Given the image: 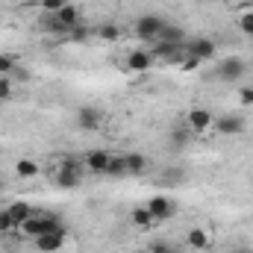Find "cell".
Segmentation results:
<instances>
[{"instance_id": "277c9868", "label": "cell", "mask_w": 253, "mask_h": 253, "mask_svg": "<svg viewBox=\"0 0 253 253\" xmlns=\"http://www.w3.org/2000/svg\"><path fill=\"white\" fill-rule=\"evenodd\" d=\"M215 77L224 83H236L245 77V59L242 56H221L215 62Z\"/></svg>"}, {"instance_id": "6da1fadb", "label": "cell", "mask_w": 253, "mask_h": 253, "mask_svg": "<svg viewBox=\"0 0 253 253\" xmlns=\"http://www.w3.org/2000/svg\"><path fill=\"white\" fill-rule=\"evenodd\" d=\"M83 171H85L83 159H77V156H65L62 165H59V171L53 174V183H56L59 189H77L80 180H83Z\"/></svg>"}, {"instance_id": "ba28073f", "label": "cell", "mask_w": 253, "mask_h": 253, "mask_svg": "<svg viewBox=\"0 0 253 253\" xmlns=\"http://www.w3.org/2000/svg\"><path fill=\"white\" fill-rule=\"evenodd\" d=\"M153 62H156L153 50L138 47V50H129V53H126V71H132V74H147V71L153 68Z\"/></svg>"}, {"instance_id": "e0dca14e", "label": "cell", "mask_w": 253, "mask_h": 253, "mask_svg": "<svg viewBox=\"0 0 253 253\" xmlns=\"http://www.w3.org/2000/svg\"><path fill=\"white\" fill-rule=\"evenodd\" d=\"M153 56H159V59H165V62H174V65H180L183 59H186V53L180 50V44H159V50L153 53Z\"/></svg>"}, {"instance_id": "83f0119b", "label": "cell", "mask_w": 253, "mask_h": 253, "mask_svg": "<svg viewBox=\"0 0 253 253\" xmlns=\"http://www.w3.org/2000/svg\"><path fill=\"white\" fill-rule=\"evenodd\" d=\"M65 3H68V0H42V9L53 15V12H59V9H62Z\"/></svg>"}, {"instance_id": "1f68e13d", "label": "cell", "mask_w": 253, "mask_h": 253, "mask_svg": "<svg viewBox=\"0 0 253 253\" xmlns=\"http://www.w3.org/2000/svg\"><path fill=\"white\" fill-rule=\"evenodd\" d=\"M0 191H3V180H0Z\"/></svg>"}, {"instance_id": "7c38bea8", "label": "cell", "mask_w": 253, "mask_h": 253, "mask_svg": "<svg viewBox=\"0 0 253 253\" xmlns=\"http://www.w3.org/2000/svg\"><path fill=\"white\" fill-rule=\"evenodd\" d=\"M212 112L209 109H203V106H194L189 109V115H186V124L191 126V132H206V129H212Z\"/></svg>"}, {"instance_id": "484cf974", "label": "cell", "mask_w": 253, "mask_h": 253, "mask_svg": "<svg viewBox=\"0 0 253 253\" xmlns=\"http://www.w3.org/2000/svg\"><path fill=\"white\" fill-rule=\"evenodd\" d=\"M15 230V221L9 215V209H0V233H12Z\"/></svg>"}, {"instance_id": "7a4b0ae2", "label": "cell", "mask_w": 253, "mask_h": 253, "mask_svg": "<svg viewBox=\"0 0 253 253\" xmlns=\"http://www.w3.org/2000/svg\"><path fill=\"white\" fill-rule=\"evenodd\" d=\"M53 230H62V218L59 215H36L33 212V218L21 224V233L30 236V239H39L44 233H53Z\"/></svg>"}, {"instance_id": "8992f818", "label": "cell", "mask_w": 253, "mask_h": 253, "mask_svg": "<svg viewBox=\"0 0 253 253\" xmlns=\"http://www.w3.org/2000/svg\"><path fill=\"white\" fill-rule=\"evenodd\" d=\"M103 121H106V115H103V109H97V106H80V109H77V126L85 129V132L100 129Z\"/></svg>"}, {"instance_id": "9a60e30c", "label": "cell", "mask_w": 253, "mask_h": 253, "mask_svg": "<svg viewBox=\"0 0 253 253\" xmlns=\"http://www.w3.org/2000/svg\"><path fill=\"white\" fill-rule=\"evenodd\" d=\"M6 209H9V215H12V221H15V230H21V224L33 218V206L24 203V200H15V203H9Z\"/></svg>"}, {"instance_id": "3957f363", "label": "cell", "mask_w": 253, "mask_h": 253, "mask_svg": "<svg viewBox=\"0 0 253 253\" xmlns=\"http://www.w3.org/2000/svg\"><path fill=\"white\" fill-rule=\"evenodd\" d=\"M165 27H168L165 18H159V15H141V18L135 21L132 33H135L141 42H159V36H162Z\"/></svg>"}, {"instance_id": "5b68a950", "label": "cell", "mask_w": 253, "mask_h": 253, "mask_svg": "<svg viewBox=\"0 0 253 253\" xmlns=\"http://www.w3.org/2000/svg\"><path fill=\"white\" fill-rule=\"evenodd\" d=\"M144 206L150 209V215H153V221H156V224H159V221L174 218V212H177V203H174L171 197H165V194H153Z\"/></svg>"}, {"instance_id": "9c48e42d", "label": "cell", "mask_w": 253, "mask_h": 253, "mask_svg": "<svg viewBox=\"0 0 253 253\" xmlns=\"http://www.w3.org/2000/svg\"><path fill=\"white\" fill-rule=\"evenodd\" d=\"M65 239H68V233H65V227H62V230H53V233H44V236L33 239V245H36L39 253H56L65 248Z\"/></svg>"}, {"instance_id": "4fadbf2b", "label": "cell", "mask_w": 253, "mask_h": 253, "mask_svg": "<svg viewBox=\"0 0 253 253\" xmlns=\"http://www.w3.org/2000/svg\"><path fill=\"white\" fill-rule=\"evenodd\" d=\"M126 159V177H141L144 171H147V156L144 153H138V150H129V153H124Z\"/></svg>"}, {"instance_id": "7402d4cb", "label": "cell", "mask_w": 253, "mask_h": 253, "mask_svg": "<svg viewBox=\"0 0 253 253\" xmlns=\"http://www.w3.org/2000/svg\"><path fill=\"white\" fill-rule=\"evenodd\" d=\"M106 177H115V180H121V177H126V159H124V156H112V159H109Z\"/></svg>"}, {"instance_id": "f546056e", "label": "cell", "mask_w": 253, "mask_h": 253, "mask_svg": "<svg viewBox=\"0 0 253 253\" xmlns=\"http://www.w3.org/2000/svg\"><path fill=\"white\" fill-rule=\"evenodd\" d=\"M147 253H177L171 245H165V242H156V245H150V251Z\"/></svg>"}, {"instance_id": "44dd1931", "label": "cell", "mask_w": 253, "mask_h": 253, "mask_svg": "<svg viewBox=\"0 0 253 253\" xmlns=\"http://www.w3.org/2000/svg\"><path fill=\"white\" fill-rule=\"evenodd\" d=\"M183 39H186L183 27H174V24H168V27L162 30V36H159V42H165V44H180Z\"/></svg>"}, {"instance_id": "5bb4252c", "label": "cell", "mask_w": 253, "mask_h": 253, "mask_svg": "<svg viewBox=\"0 0 253 253\" xmlns=\"http://www.w3.org/2000/svg\"><path fill=\"white\" fill-rule=\"evenodd\" d=\"M53 15H56V21L62 24L68 33L80 24V6H74V3H65L62 9H59V12H53Z\"/></svg>"}, {"instance_id": "ac0fdd59", "label": "cell", "mask_w": 253, "mask_h": 253, "mask_svg": "<svg viewBox=\"0 0 253 253\" xmlns=\"http://www.w3.org/2000/svg\"><path fill=\"white\" fill-rule=\"evenodd\" d=\"M129 221H132V227H138V230H147V227H153V224H156L147 206H135V209L129 212Z\"/></svg>"}, {"instance_id": "cb8c5ba5", "label": "cell", "mask_w": 253, "mask_h": 253, "mask_svg": "<svg viewBox=\"0 0 253 253\" xmlns=\"http://www.w3.org/2000/svg\"><path fill=\"white\" fill-rule=\"evenodd\" d=\"M15 68H18V56H12V53H0V77H12Z\"/></svg>"}, {"instance_id": "2e32d148", "label": "cell", "mask_w": 253, "mask_h": 253, "mask_svg": "<svg viewBox=\"0 0 253 253\" xmlns=\"http://www.w3.org/2000/svg\"><path fill=\"white\" fill-rule=\"evenodd\" d=\"M186 245H189L191 251H209V248H212V239H209V233H206V230L191 227L189 236H186Z\"/></svg>"}, {"instance_id": "d4e9b609", "label": "cell", "mask_w": 253, "mask_h": 253, "mask_svg": "<svg viewBox=\"0 0 253 253\" xmlns=\"http://www.w3.org/2000/svg\"><path fill=\"white\" fill-rule=\"evenodd\" d=\"M239 30L245 36H253V12H242L239 15Z\"/></svg>"}, {"instance_id": "30bf717a", "label": "cell", "mask_w": 253, "mask_h": 253, "mask_svg": "<svg viewBox=\"0 0 253 253\" xmlns=\"http://www.w3.org/2000/svg\"><path fill=\"white\" fill-rule=\"evenodd\" d=\"M189 56H194L197 62H212L215 56H218V44L212 42V39H194L191 42V47H189Z\"/></svg>"}, {"instance_id": "f1b7e54d", "label": "cell", "mask_w": 253, "mask_h": 253, "mask_svg": "<svg viewBox=\"0 0 253 253\" xmlns=\"http://www.w3.org/2000/svg\"><path fill=\"white\" fill-rule=\"evenodd\" d=\"M239 100H242L245 106H253V85H245V88L239 91Z\"/></svg>"}, {"instance_id": "8fae6325", "label": "cell", "mask_w": 253, "mask_h": 253, "mask_svg": "<svg viewBox=\"0 0 253 253\" xmlns=\"http://www.w3.org/2000/svg\"><path fill=\"white\" fill-rule=\"evenodd\" d=\"M109 159H112V153L109 150H103V147H97V150H88L85 153V159H83V165L91 171V174H106V168H109Z\"/></svg>"}, {"instance_id": "ffe728a7", "label": "cell", "mask_w": 253, "mask_h": 253, "mask_svg": "<svg viewBox=\"0 0 253 253\" xmlns=\"http://www.w3.org/2000/svg\"><path fill=\"white\" fill-rule=\"evenodd\" d=\"M15 174H18L21 180H33V177L39 174V162H33V159H18V162H15Z\"/></svg>"}, {"instance_id": "4316f807", "label": "cell", "mask_w": 253, "mask_h": 253, "mask_svg": "<svg viewBox=\"0 0 253 253\" xmlns=\"http://www.w3.org/2000/svg\"><path fill=\"white\" fill-rule=\"evenodd\" d=\"M6 100H12V83H9V77H0V103H6Z\"/></svg>"}, {"instance_id": "603a6c76", "label": "cell", "mask_w": 253, "mask_h": 253, "mask_svg": "<svg viewBox=\"0 0 253 253\" xmlns=\"http://www.w3.org/2000/svg\"><path fill=\"white\" fill-rule=\"evenodd\" d=\"M97 36L103 42H118L121 39V27L118 24H103V27H97Z\"/></svg>"}, {"instance_id": "52a82bcc", "label": "cell", "mask_w": 253, "mask_h": 253, "mask_svg": "<svg viewBox=\"0 0 253 253\" xmlns=\"http://www.w3.org/2000/svg\"><path fill=\"white\" fill-rule=\"evenodd\" d=\"M212 129H215V132H221V135H242V132L248 129V121H245L242 115L230 112V115L215 118V121H212Z\"/></svg>"}, {"instance_id": "4dcf8cb0", "label": "cell", "mask_w": 253, "mask_h": 253, "mask_svg": "<svg viewBox=\"0 0 253 253\" xmlns=\"http://www.w3.org/2000/svg\"><path fill=\"white\" fill-rule=\"evenodd\" d=\"M230 253H253L251 248H236V251H230Z\"/></svg>"}, {"instance_id": "d6986e66", "label": "cell", "mask_w": 253, "mask_h": 253, "mask_svg": "<svg viewBox=\"0 0 253 253\" xmlns=\"http://www.w3.org/2000/svg\"><path fill=\"white\" fill-rule=\"evenodd\" d=\"M168 138H171V144H174V150H183V147H186V144L191 141V126H189V124H180V126H174Z\"/></svg>"}]
</instances>
